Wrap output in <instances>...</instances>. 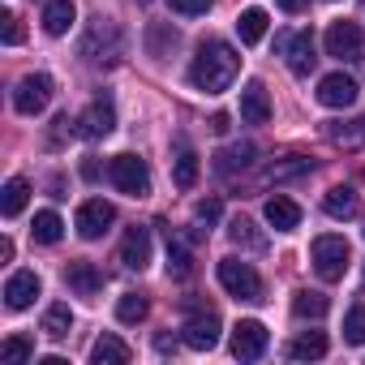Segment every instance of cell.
Segmentation results:
<instances>
[{"label": "cell", "instance_id": "obj_1", "mask_svg": "<svg viewBox=\"0 0 365 365\" xmlns=\"http://www.w3.org/2000/svg\"><path fill=\"white\" fill-rule=\"evenodd\" d=\"M237 73H241L237 48L224 43V39H207V43L198 48L194 65H190V86L202 91V95H224V91L237 82Z\"/></svg>", "mask_w": 365, "mask_h": 365}, {"label": "cell", "instance_id": "obj_2", "mask_svg": "<svg viewBox=\"0 0 365 365\" xmlns=\"http://www.w3.org/2000/svg\"><path fill=\"white\" fill-rule=\"evenodd\" d=\"M82 56H86L91 65H116V61L125 56V35H120V26H116L112 18H95L91 31H86V39H82Z\"/></svg>", "mask_w": 365, "mask_h": 365}, {"label": "cell", "instance_id": "obj_3", "mask_svg": "<svg viewBox=\"0 0 365 365\" xmlns=\"http://www.w3.org/2000/svg\"><path fill=\"white\" fill-rule=\"evenodd\" d=\"M309 262H314V271H318V279H327V284H335V279H344V271H348V262H352V245L344 241V237H318L314 245H309Z\"/></svg>", "mask_w": 365, "mask_h": 365}, {"label": "cell", "instance_id": "obj_4", "mask_svg": "<svg viewBox=\"0 0 365 365\" xmlns=\"http://www.w3.org/2000/svg\"><path fill=\"white\" fill-rule=\"evenodd\" d=\"M108 180L120 194H129V198H146L150 194V168H146L142 155H129V150L108 159Z\"/></svg>", "mask_w": 365, "mask_h": 365}, {"label": "cell", "instance_id": "obj_5", "mask_svg": "<svg viewBox=\"0 0 365 365\" xmlns=\"http://www.w3.org/2000/svg\"><path fill=\"white\" fill-rule=\"evenodd\" d=\"M215 275H220V284H224L228 297H237V301H262V275H258L250 262L224 258V262L215 267Z\"/></svg>", "mask_w": 365, "mask_h": 365}, {"label": "cell", "instance_id": "obj_6", "mask_svg": "<svg viewBox=\"0 0 365 365\" xmlns=\"http://www.w3.org/2000/svg\"><path fill=\"white\" fill-rule=\"evenodd\" d=\"M275 48H279V56L288 61V69H292L297 78H309V73H314L318 56H314V35H309V31H284V35L275 39Z\"/></svg>", "mask_w": 365, "mask_h": 365}, {"label": "cell", "instance_id": "obj_7", "mask_svg": "<svg viewBox=\"0 0 365 365\" xmlns=\"http://www.w3.org/2000/svg\"><path fill=\"white\" fill-rule=\"evenodd\" d=\"M52 78L48 73H26L18 86H14V108L22 112V116H39L48 103H52Z\"/></svg>", "mask_w": 365, "mask_h": 365}, {"label": "cell", "instance_id": "obj_8", "mask_svg": "<svg viewBox=\"0 0 365 365\" xmlns=\"http://www.w3.org/2000/svg\"><path fill=\"white\" fill-rule=\"evenodd\" d=\"M112 129H116V108H112V99H95L86 112L73 116V133L86 138V142H99V138H108Z\"/></svg>", "mask_w": 365, "mask_h": 365}, {"label": "cell", "instance_id": "obj_9", "mask_svg": "<svg viewBox=\"0 0 365 365\" xmlns=\"http://www.w3.org/2000/svg\"><path fill=\"white\" fill-rule=\"evenodd\" d=\"M180 339H185V348H194V352H211L220 344V314L215 309L190 314L185 327H180Z\"/></svg>", "mask_w": 365, "mask_h": 365}, {"label": "cell", "instance_id": "obj_10", "mask_svg": "<svg viewBox=\"0 0 365 365\" xmlns=\"http://www.w3.org/2000/svg\"><path fill=\"white\" fill-rule=\"evenodd\" d=\"M322 43H327V56H335V61H361L365 35H361L356 22H331L327 35H322Z\"/></svg>", "mask_w": 365, "mask_h": 365}, {"label": "cell", "instance_id": "obj_11", "mask_svg": "<svg viewBox=\"0 0 365 365\" xmlns=\"http://www.w3.org/2000/svg\"><path fill=\"white\" fill-rule=\"evenodd\" d=\"M267 344H271V331L258 318H241L232 327V356L237 361H258L267 352Z\"/></svg>", "mask_w": 365, "mask_h": 365}, {"label": "cell", "instance_id": "obj_12", "mask_svg": "<svg viewBox=\"0 0 365 365\" xmlns=\"http://www.w3.org/2000/svg\"><path fill=\"white\" fill-rule=\"evenodd\" d=\"M112 220H116V207L112 202H103V198H86L82 207H78V237H86V241H99L108 228H112Z\"/></svg>", "mask_w": 365, "mask_h": 365}, {"label": "cell", "instance_id": "obj_13", "mask_svg": "<svg viewBox=\"0 0 365 365\" xmlns=\"http://www.w3.org/2000/svg\"><path fill=\"white\" fill-rule=\"evenodd\" d=\"M116 258H120V267H129V271H146V267H150V232L133 224V228L120 237Z\"/></svg>", "mask_w": 365, "mask_h": 365}, {"label": "cell", "instance_id": "obj_14", "mask_svg": "<svg viewBox=\"0 0 365 365\" xmlns=\"http://www.w3.org/2000/svg\"><path fill=\"white\" fill-rule=\"evenodd\" d=\"M356 82L348 78V73H327L322 82H318V103L322 108H352L356 103Z\"/></svg>", "mask_w": 365, "mask_h": 365}, {"label": "cell", "instance_id": "obj_15", "mask_svg": "<svg viewBox=\"0 0 365 365\" xmlns=\"http://www.w3.org/2000/svg\"><path fill=\"white\" fill-rule=\"evenodd\" d=\"M241 120L245 125H267L271 120V95L258 78L245 82V91H241Z\"/></svg>", "mask_w": 365, "mask_h": 365}, {"label": "cell", "instance_id": "obj_16", "mask_svg": "<svg viewBox=\"0 0 365 365\" xmlns=\"http://www.w3.org/2000/svg\"><path fill=\"white\" fill-rule=\"evenodd\" d=\"M65 284H69L78 297H99V292H103L99 267H95V262H82V258H73V262L65 267Z\"/></svg>", "mask_w": 365, "mask_h": 365}, {"label": "cell", "instance_id": "obj_17", "mask_svg": "<svg viewBox=\"0 0 365 365\" xmlns=\"http://www.w3.org/2000/svg\"><path fill=\"white\" fill-rule=\"evenodd\" d=\"M35 297H39V275L35 271H14L5 279V305L9 309H26V305H35Z\"/></svg>", "mask_w": 365, "mask_h": 365}, {"label": "cell", "instance_id": "obj_18", "mask_svg": "<svg viewBox=\"0 0 365 365\" xmlns=\"http://www.w3.org/2000/svg\"><path fill=\"white\" fill-rule=\"evenodd\" d=\"M262 215H267V224H271L275 232H292V228H301V207H297L292 198H284V194L267 198V202H262Z\"/></svg>", "mask_w": 365, "mask_h": 365}, {"label": "cell", "instance_id": "obj_19", "mask_svg": "<svg viewBox=\"0 0 365 365\" xmlns=\"http://www.w3.org/2000/svg\"><path fill=\"white\" fill-rule=\"evenodd\" d=\"M172 185L176 190H194L198 185V155H194V146L180 138L176 142V159H172Z\"/></svg>", "mask_w": 365, "mask_h": 365}, {"label": "cell", "instance_id": "obj_20", "mask_svg": "<svg viewBox=\"0 0 365 365\" xmlns=\"http://www.w3.org/2000/svg\"><path fill=\"white\" fill-rule=\"evenodd\" d=\"M73 22H78L73 0H48V5H43V31H48L52 39L69 35V31H73Z\"/></svg>", "mask_w": 365, "mask_h": 365}, {"label": "cell", "instance_id": "obj_21", "mask_svg": "<svg viewBox=\"0 0 365 365\" xmlns=\"http://www.w3.org/2000/svg\"><path fill=\"white\" fill-rule=\"evenodd\" d=\"M125 361H133V348L120 335H99L91 344V365H125Z\"/></svg>", "mask_w": 365, "mask_h": 365}, {"label": "cell", "instance_id": "obj_22", "mask_svg": "<svg viewBox=\"0 0 365 365\" xmlns=\"http://www.w3.org/2000/svg\"><path fill=\"white\" fill-rule=\"evenodd\" d=\"M254 155H258V146H254V142H237V146H224V150L215 155V172H220V176L245 172V168L254 163Z\"/></svg>", "mask_w": 365, "mask_h": 365}, {"label": "cell", "instance_id": "obj_23", "mask_svg": "<svg viewBox=\"0 0 365 365\" xmlns=\"http://www.w3.org/2000/svg\"><path fill=\"white\" fill-rule=\"evenodd\" d=\"M356 190H348V185H335V190H327V198H322V211L331 215V220H352L356 215Z\"/></svg>", "mask_w": 365, "mask_h": 365}, {"label": "cell", "instance_id": "obj_24", "mask_svg": "<svg viewBox=\"0 0 365 365\" xmlns=\"http://www.w3.org/2000/svg\"><path fill=\"white\" fill-rule=\"evenodd\" d=\"M26 198H31V180H26V176H9V180H5V194H0V211H5V220L22 215Z\"/></svg>", "mask_w": 365, "mask_h": 365}, {"label": "cell", "instance_id": "obj_25", "mask_svg": "<svg viewBox=\"0 0 365 365\" xmlns=\"http://www.w3.org/2000/svg\"><path fill=\"white\" fill-rule=\"evenodd\" d=\"M267 26H271V18H267V9H245V14L237 18V35H241V43H245V48H254V43H262V35H267Z\"/></svg>", "mask_w": 365, "mask_h": 365}, {"label": "cell", "instance_id": "obj_26", "mask_svg": "<svg viewBox=\"0 0 365 365\" xmlns=\"http://www.w3.org/2000/svg\"><path fill=\"white\" fill-rule=\"evenodd\" d=\"M288 356L292 361H318V356H327V335L322 331H301L288 344Z\"/></svg>", "mask_w": 365, "mask_h": 365}, {"label": "cell", "instance_id": "obj_27", "mask_svg": "<svg viewBox=\"0 0 365 365\" xmlns=\"http://www.w3.org/2000/svg\"><path fill=\"white\" fill-rule=\"evenodd\" d=\"M327 138L344 150H356L365 142V120H335V125H327Z\"/></svg>", "mask_w": 365, "mask_h": 365}, {"label": "cell", "instance_id": "obj_28", "mask_svg": "<svg viewBox=\"0 0 365 365\" xmlns=\"http://www.w3.org/2000/svg\"><path fill=\"white\" fill-rule=\"evenodd\" d=\"M69 327H73L69 305H61V301H56V305H48V314H43V327H39V331H43L48 339H65V335H69Z\"/></svg>", "mask_w": 365, "mask_h": 365}, {"label": "cell", "instance_id": "obj_29", "mask_svg": "<svg viewBox=\"0 0 365 365\" xmlns=\"http://www.w3.org/2000/svg\"><path fill=\"white\" fill-rule=\"evenodd\" d=\"M305 172H314V163L305 155H284L279 163L267 168V180H292V176H305Z\"/></svg>", "mask_w": 365, "mask_h": 365}, {"label": "cell", "instance_id": "obj_30", "mask_svg": "<svg viewBox=\"0 0 365 365\" xmlns=\"http://www.w3.org/2000/svg\"><path fill=\"white\" fill-rule=\"evenodd\" d=\"M31 232H35V241H39V245H56V241L65 237V224H61V215H56V211H39Z\"/></svg>", "mask_w": 365, "mask_h": 365}, {"label": "cell", "instance_id": "obj_31", "mask_svg": "<svg viewBox=\"0 0 365 365\" xmlns=\"http://www.w3.org/2000/svg\"><path fill=\"white\" fill-rule=\"evenodd\" d=\"M150 314V301L142 297V292H125L120 301H116V318L125 322V327H133V322H142Z\"/></svg>", "mask_w": 365, "mask_h": 365}, {"label": "cell", "instance_id": "obj_32", "mask_svg": "<svg viewBox=\"0 0 365 365\" xmlns=\"http://www.w3.org/2000/svg\"><path fill=\"white\" fill-rule=\"evenodd\" d=\"M331 309V301L322 297V292H309V288H301L297 297H292V314L297 318H322Z\"/></svg>", "mask_w": 365, "mask_h": 365}, {"label": "cell", "instance_id": "obj_33", "mask_svg": "<svg viewBox=\"0 0 365 365\" xmlns=\"http://www.w3.org/2000/svg\"><path fill=\"white\" fill-rule=\"evenodd\" d=\"M168 271H172L176 279H190V275H194V258H190V250L180 245L176 237H168Z\"/></svg>", "mask_w": 365, "mask_h": 365}, {"label": "cell", "instance_id": "obj_34", "mask_svg": "<svg viewBox=\"0 0 365 365\" xmlns=\"http://www.w3.org/2000/svg\"><path fill=\"white\" fill-rule=\"evenodd\" d=\"M0 361H9V365H22V361H35V344L26 335H9L5 344H0Z\"/></svg>", "mask_w": 365, "mask_h": 365}, {"label": "cell", "instance_id": "obj_35", "mask_svg": "<svg viewBox=\"0 0 365 365\" xmlns=\"http://www.w3.org/2000/svg\"><path fill=\"white\" fill-rule=\"evenodd\" d=\"M344 339L348 344H365V305H352L344 314Z\"/></svg>", "mask_w": 365, "mask_h": 365}, {"label": "cell", "instance_id": "obj_36", "mask_svg": "<svg viewBox=\"0 0 365 365\" xmlns=\"http://www.w3.org/2000/svg\"><path fill=\"white\" fill-rule=\"evenodd\" d=\"M176 43H180V35L168 31V26H150V31H146V48H150V56H163V48H176Z\"/></svg>", "mask_w": 365, "mask_h": 365}, {"label": "cell", "instance_id": "obj_37", "mask_svg": "<svg viewBox=\"0 0 365 365\" xmlns=\"http://www.w3.org/2000/svg\"><path fill=\"white\" fill-rule=\"evenodd\" d=\"M228 232H232V241H237V245H250V250H262V245H267V241L254 232V224H250V220H232V228H228Z\"/></svg>", "mask_w": 365, "mask_h": 365}, {"label": "cell", "instance_id": "obj_38", "mask_svg": "<svg viewBox=\"0 0 365 365\" xmlns=\"http://www.w3.org/2000/svg\"><path fill=\"white\" fill-rule=\"evenodd\" d=\"M168 9L180 18H202V14H211V0H168Z\"/></svg>", "mask_w": 365, "mask_h": 365}, {"label": "cell", "instance_id": "obj_39", "mask_svg": "<svg viewBox=\"0 0 365 365\" xmlns=\"http://www.w3.org/2000/svg\"><path fill=\"white\" fill-rule=\"evenodd\" d=\"M0 39H5L9 48H18V43L26 39V35H22V22H18L14 14H0Z\"/></svg>", "mask_w": 365, "mask_h": 365}, {"label": "cell", "instance_id": "obj_40", "mask_svg": "<svg viewBox=\"0 0 365 365\" xmlns=\"http://www.w3.org/2000/svg\"><path fill=\"white\" fill-rule=\"evenodd\" d=\"M220 211H224V207H220V198H207V202H198V207H194V220H198V224H215V220H220Z\"/></svg>", "mask_w": 365, "mask_h": 365}, {"label": "cell", "instance_id": "obj_41", "mask_svg": "<svg viewBox=\"0 0 365 365\" xmlns=\"http://www.w3.org/2000/svg\"><path fill=\"white\" fill-rule=\"evenodd\" d=\"M211 129H215V133H228V129H232V116H228V112H215V116H211Z\"/></svg>", "mask_w": 365, "mask_h": 365}, {"label": "cell", "instance_id": "obj_42", "mask_svg": "<svg viewBox=\"0 0 365 365\" xmlns=\"http://www.w3.org/2000/svg\"><path fill=\"white\" fill-rule=\"evenodd\" d=\"M279 9H284V14H305L309 0H279Z\"/></svg>", "mask_w": 365, "mask_h": 365}, {"label": "cell", "instance_id": "obj_43", "mask_svg": "<svg viewBox=\"0 0 365 365\" xmlns=\"http://www.w3.org/2000/svg\"><path fill=\"white\" fill-rule=\"evenodd\" d=\"M361 5H365V0H361Z\"/></svg>", "mask_w": 365, "mask_h": 365}, {"label": "cell", "instance_id": "obj_44", "mask_svg": "<svg viewBox=\"0 0 365 365\" xmlns=\"http://www.w3.org/2000/svg\"><path fill=\"white\" fill-rule=\"evenodd\" d=\"M142 5H146V0H142Z\"/></svg>", "mask_w": 365, "mask_h": 365}]
</instances>
